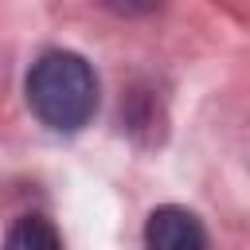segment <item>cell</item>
<instances>
[{
	"label": "cell",
	"mask_w": 250,
	"mask_h": 250,
	"mask_svg": "<svg viewBox=\"0 0 250 250\" xmlns=\"http://www.w3.org/2000/svg\"><path fill=\"white\" fill-rule=\"evenodd\" d=\"M27 105L55 133H78L98 109V78L74 51H47L27 74Z\"/></svg>",
	"instance_id": "obj_1"
},
{
	"label": "cell",
	"mask_w": 250,
	"mask_h": 250,
	"mask_svg": "<svg viewBox=\"0 0 250 250\" xmlns=\"http://www.w3.org/2000/svg\"><path fill=\"white\" fill-rule=\"evenodd\" d=\"M145 246L148 250H207V230L188 207H156L145 223Z\"/></svg>",
	"instance_id": "obj_2"
},
{
	"label": "cell",
	"mask_w": 250,
	"mask_h": 250,
	"mask_svg": "<svg viewBox=\"0 0 250 250\" xmlns=\"http://www.w3.org/2000/svg\"><path fill=\"white\" fill-rule=\"evenodd\" d=\"M4 250H62V238L59 230L51 227V219L43 215H23L8 227V238H4Z\"/></svg>",
	"instance_id": "obj_3"
},
{
	"label": "cell",
	"mask_w": 250,
	"mask_h": 250,
	"mask_svg": "<svg viewBox=\"0 0 250 250\" xmlns=\"http://www.w3.org/2000/svg\"><path fill=\"white\" fill-rule=\"evenodd\" d=\"M109 8H117V12H145V8H152L156 0H105Z\"/></svg>",
	"instance_id": "obj_4"
}]
</instances>
